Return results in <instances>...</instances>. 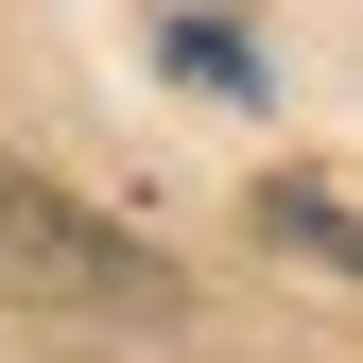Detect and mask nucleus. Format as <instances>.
<instances>
[{"label": "nucleus", "mask_w": 363, "mask_h": 363, "mask_svg": "<svg viewBox=\"0 0 363 363\" xmlns=\"http://www.w3.org/2000/svg\"><path fill=\"white\" fill-rule=\"evenodd\" d=\"M277 225H294V242H329V259H363V208H311V191H277Z\"/></svg>", "instance_id": "nucleus-2"}, {"label": "nucleus", "mask_w": 363, "mask_h": 363, "mask_svg": "<svg viewBox=\"0 0 363 363\" xmlns=\"http://www.w3.org/2000/svg\"><path fill=\"white\" fill-rule=\"evenodd\" d=\"M0 294H35V311H86V329H139V311H173V277L121 225H86V208H52L35 173H0Z\"/></svg>", "instance_id": "nucleus-1"}]
</instances>
